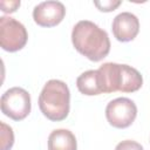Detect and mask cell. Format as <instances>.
I'll list each match as a JSON object with an SVG mask.
<instances>
[{
    "mask_svg": "<svg viewBox=\"0 0 150 150\" xmlns=\"http://www.w3.org/2000/svg\"><path fill=\"white\" fill-rule=\"evenodd\" d=\"M71 42L80 54L94 62L103 60L110 52L108 33L89 20H81L73 27Z\"/></svg>",
    "mask_w": 150,
    "mask_h": 150,
    "instance_id": "cell-1",
    "label": "cell"
},
{
    "mask_svg": "<svg viewBox=\"0 0 150 150\" xmlns=\"http://www.w3.org/2000/svg\"><path fill=\"white\" fill-rule=\"evenodd\" d=\"M39 108L48 120H64L70 109V91L61 80H49L39 95Z\"/></svg>",
    "mask_w": 150,
    "mask_h": 150,
    "instance_id": "cell-2",
    "label": "cell"
},
{
    "mask_svg": "<svg viewBox=\"0 0 150 150\" xmlns=\"http://www.w3.org/2000/svg\"><path fill=\"white\" fill-rule=\"evenodd\" d=\"M0 107L2 114L7 117L14 121H22L30 112V95L23 88H9L2 94L0 100Z\"/></svg>",
    "mask_w": 150,
    "mask_h": 150,
    "instance_id": "cell-3",
    "label": "cell"
},
{
    "mask_svg": "<svg viewBox=\"0 0 150 150\" xmlns=\"http://www.w3.org/2000/svg\"><path fill=\"white\" fill-rule=\"evenodd\" d=\"M28 40L26 27L11 16L0 18V46L4 50L14 53L22 49Z\"/></svg>",
    "mask_w": 150,
    "mask_h": 150,
    "instance_id": "cell-4",
    "label": "cell"
},
{
    "mask_svg": "<svg viewBox=\"0 0 150 150\" xmlns=\"http://www.w3.org/2000/svg\"><path fill=\"white\" fill-rule=\"evenodd\" d=\"M137 116L135 102L128 97H117L105 107V117L110 125L117 129L130 127Z\"/></svg>",
    "mask_w": 150,
    "mask_h": 150,
    "instance_id": "cell-5",
    "label": "cell"
},
{
    "mask_svg": "<svg viewBox=\"0 0 150 150\" xmlns=\"http://www.w3.org/2000/svg\"><path fill=\"white\" fill-rule=\"evenodd\" d=\"M66 15V7L60 1H43L33 9V19L41 27H54Z\"/></svg>",
    "mask_w": 150,
    "mask_h": 150,
    "instance_id": "cell-6",
    "label": "cell"
},
{
    "mask_svg": "<svg viewBox=\"0 0 150 150\" xmlns=\"http://www.w3.org/2000/svg\"><path fill=\"white\" fill-rule=\"evenodd\" d=\"M111 30L116 40L120 42H129L134 40L139 32L138 18L130 12H122L114 18Z\"/></svg>",
    "mask_w": 150,
    "mask_h": 150,
    "instance_id": "cell-7",
    "label": "cell"
},
{
    "mask_svg": "<svg viewBox=\"0 0 150 150\" xmlns=\"http://www.w3.org/2000/svg\"><path fill=\"white\" fill-rule=\"evenodd\" d=\"M75 135L68 129H55L48 136V150H76Z\"/></svg>",
    "mask_w": 150,
    "mask_h": 150,
    "instance_id": "cell-8",
    "label": "cell"
},
{
    "mask_svg": "<svg viewBox=\"0 0 150 150\" xmlns=\"http://www.w3.org/2000/svg\"><path fill=\"white\" fill-rule=\"evenodd\" d=\"M76 87L81 94L87 96L100 95L103 93L97 70H87L82 73L76 80Z\"/></svg>",
    "mask_w": 150,
    "mask_h": 150,
    "instance_id": "cell-9",
    "label": "cell"
},
{
    "mask_svg": "<svg viewBox=\"0 0 150 150\" xmlns=\"http://www.w3.org/2000/svg\"><path fill=\"white\" fill-rule=\"evenodd\" d=\"M1 130H0V137H1V150H9L14 144V134L9 125L1 122Z\"/></svg>",
    "mask_w": 150,
    "mask_h": 150,
    "instance_id": "cell-10",
    "label": "cell"
},
{
    "mask_svg": "<svg viewBox=\"0 0 150 150\" xmlns=\"http://www.w3.org/2000/svg\"><path fill=\"white\" fill-rule=\"evenodd\" d=\"M94 5L98 8L101 12H111L115 11L120 5L121 1H114V0H107V1H94Z\"/></svg>",
    "mask_w": 150,
    "mask_h": 150,
    "instance_id": "cell-11",
    "label": "cell"
},
{
    "mask_svg": "<svg viewBox=\"0 0 150 150\" xmlns=\"http://www.w3.org/2000/svg\"><path fill=\"white\" fill-rule=\"evenodd\" d=\"M115 150H144L143 146L137 143L136 141H132V139H125V141H122L120 142Z\"/></svg>",
    "mask_w": 150,
    "mask_h": 150,
    "instance_id": "cell-12",
    "label": "cell"
},
{
    "mask_svg": "<svg viewBox=\"0 0 150 150\" xmlns=\"http://www.w3.org/2000/svg\"><path fill=\"white\" fill-rule=\"evenodd\" d=\"M20 6V1H0V7L4 13H14Z\"/></svg>",
    "mask_w": 150,
    "mask_h": 150,
    "instance_id": "cell-13",
    "label": "cell"
}]
</instances>
